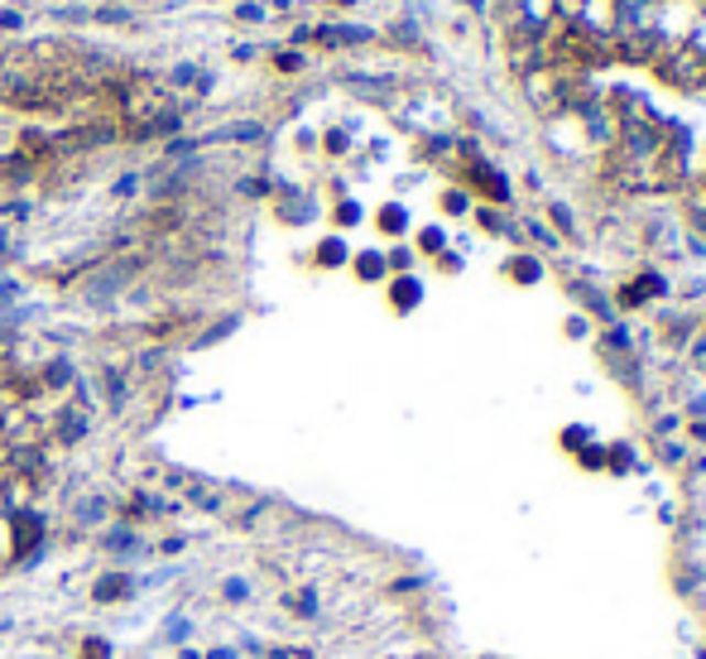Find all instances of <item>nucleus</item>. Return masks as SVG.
Wrapping results in <instances>:
<instances>
[{"label":"nucleus","mask_w":706,"mask_h":659,"mask_svg":"<svg viewBox=\"0 0 706 659\" xmlns=\"http://www.w3.org/2000/svg\"><path fill=\"white\" fill-rule=\"evenodd\" d=\"M48 447H73V443H83L87 439V429H91V414L87 410H77V404L68 400L63 410H53L48 414Z\"/></svg>","instance_id":"obj_1"},{"label":"nucleus","mask_w":706,"mask_h":659,"mask_svg":"<svg viewBox=\"0 0 706 659\" xmlns=\"http://www.w3.org/2000/svg\"><path fill=\"white\" fill-rule=\"evenodd\" d=\"M97 549L101 553H116V559H126V563H135L150 553V544L140 539V525H126V520H111L106 530L97 534Z\"/></svg>","instance_id":"obj_2"},{"label":"nucleus","mask_w":706,"mask_h":659,"mask_svg":"<svg viewBox=\"0 0 706 659\" xmlns=\"http://www.w3.org/2000/svg\"><path fill=\"white\" fill-rule=\"evenodd\" d=\"M135 573L130 569H111V573H101L97 583H91V602L97 606H116V602H130L135 597Z\"/></svg>","instance_id":"obj_3"},{"label":"nucleus","mask_w":706,"mask_h":659,"mask_svg":"<svg viewBox=\"0 0 706 659\" xmlns=\"http://www.w3.org/2000/svg\"><path fill=\"white\" fill-rule=\"evenodd\" d=\"M111 516H116V506L101 491H87V496L73 500V525H77V530H97L101 534L106 525H111Z\"/></svg>","instance_id":"obj_4"},{"label":"nucleus","mask_w":706,"mask_h":659,"mask_svg":"<svg viewBox=\"0 0 706 659\" xmlns=\"http://www.w3.org/2000/svg\"><path fill=\"white\" fill-rule=\"evenodd\" d=\"M226 496H231V486H217L207 477H193V486L183 491V506L203 510V516H226Z\"/></svg>","instance_id":"obj_5"},{"label":"nucleus","mask_w":706,"mask_h":659,"mask_svg":"<svg viewBox=\"0 0 706 659\" xmlns=\"http://www.w3.org/2000/svg\"><path fill=\"white\" fill-rule=\"evenodd\" d=\"M34 380H39V395H68L77 386V366L68 357H44Z\"/></svg>","instance_id":"obj_6"},{"label":"nucleus","mask_w":706,"mask_h":659,"mask_svg":"<svg viewBox=\"0 0 706 659\" xmlns=\"http://www.w3.org/2000/svg\"><path fill=\"white\" fill-rule=\"evenodd\" d=\"M264 136H270V130L260 121H231V126L207 130V136H197V140H203V150H207V144H264Z\"/></svg>","instance_id":"obj_7"},{"label":"nucleus","mask_w":706,"mask_h":659,"mask_svg":"<svg viewBox=\"0 0 706 659\" xmlns=\"http://www.w3.org/2000/svg\"><path fill=\"white\" fill-rule=\"evenodd\" d=\"M376 30H361V24H317L313 30V44L323 48H351V44H370Z\"/></svg>","instance_id":"obj_8"},{"label":"nucleus","mask_w":706,"mask_h":659,"mask_svg":"<svg viewBox=\"0 0 706 659\" xmlns=\"http://www.w3.org/2000/svg\"><path fill=\"white\" fill-rule=\"evenodd\" d=\"M341 83L351 87L356 97H366V101H380V107H390V101H394V77H366V73H346Z\"/></svg>","instance_id":"obj_9"},{"label":"nucleus","mask_w":706,"mask_h":659,"mask_svg":"<svg viewBox=\"0 0 706 659\" xmlns=\"http://www.w3.org/2000/svg\"><path fill=\"white\" fill-rule=\"evenodd\" d=\"M236 327H241V318H236V313H226V318H217L211 327H203V333L193 337V347H197V352H203V347H217V342H221V337H231Z\"/></svg>","instance_id":"obj_10"},{"label":"nucleus","mask_w":706,"mask_h":659,"mask_svg":"<svg viewBox=\"0 0 706 659\" xmlns=\"http://www.w3.org/2000/svg\"><path fill=\"white\" fill-rule=\"evenodd\" d=\"M91 20L111 24V30H130V24H135V15H130L126 6H97V10H91Z\"/></svg>","instance_id":"obj_11"},{"label":"nucleus","mask_w":706,"mask_h":659,"mask_svg":"<svg viewBox=\"0 0 706 659\" xmlns=\"http://www.w3.org/2000/svg\"><path fill=\"white\" fill-rule=\"evenodd\" d=\"M384 256H376V250H366V256H356V274H361V280H384Z\"/></svg>","instance_id":"obj_12"},{"label":"nucleus","mask_w":706,"mask_h":659,"mask_svg":"<svg viewBox=\"0 0 706 659\" xmlns=\"http://www.w3.org/2000/svg\"><path fill=\"white\" fill-rule=\"evenodd\" d=\"M236 193H241V197H270L274 183L260 179V174H241V179H236Z\"/></svg>","instance_id":"obj_13"},{"label":"nucleus","mask_w":706,"mask_h":659,"mask_svg":"<svg viewBox=\"0 0 706 659\" xmlns=\"http://www.w3.org/2000/svg\"><path fill=\"white\" fill-rule=\"evenodd\" d=\"M111 640H101V636H83V645H77V659H111Z\"/></svg>","instance_id":"obj_14"},{"label":"nucleus","mask_w":706,"mask_h":659,"mask_svg":"<svg viewBox=\"0 0 706 659\" xmlns=\"http://www.w3.org/2000/svg\"><path fill=\"white\" fill-rule=\"evenodd\" d=\"M188 640H193V622H188V616H173L169 630H164V645H178V650H183Z\"/></svg>","instance_id":"obj_15"},{"label":"nucleus","mask_w":706,"mask_h":659,"mask_svg":"<svg viewBox=\"0 0 706 659\" xmlns=\"http://www.w3.org/2000/svg\"><path fill=\"white\" fill-rule=\"evenodd\" d=\"M221 602L246 606L250 602V583H246V577H226V583H221Z\"/></svg>","instance_id":"obj_16"},{"label":"nucleus","mask_w":706,"mask_h":659,"mask_svg":"<svg viewBox=\"0 0 706 659\" xmlns=\"http://www.w3.org/2000/svg\"><path fill=\"white\" fill-rule=\"evenodd\" d=\"M346 260V246H341V236H327L323 246H317V266H341Z\"/></svg>","instance_id":"obj_17"},{"label":"nucleus","mask_w":706,"mask_h":659,"mask_svg":"<svg viewBox=\"0 0 706 659\" xmlns=\"http://www.w3.org/2000/svg\"><path fill=\"white\" fill-rule=\"evenodd\" d=\"M390 294H394V309H414V303H419V284L414 280H394Z\"/></svg>","instance_id":"obj_18"},{"label":"nucleus","mask_w":706,"mask_h":659,"mask_svg":"<svg viewBox=\"0 0 706 659\" xmlns=\"http://www.w3.org/2000/svg\"><path fill=\"white\" fill-rule=\"evenodd\" d=\"M303 63H308V58H303L298 48H279V54H274V73H303Z\"/></svg>","instance_id":"obj_19"},{"label":"nucleus","mask_w":706,"mask_h":659,"mask_svg":"<svg viewBox=\"0 0 706 659\" xmlns=\"http://www.w3.org/2000/svg\"><path fill=\"white\" fill-rule=\"evenodd\" d=\"M48 15H53V20H63V24H87V20H91V10H87V6H53Z\"/></svg>","instance_id":"obj_20"},{"label":"nucleus","mask_w":706,"mask_h":659,"mask_svg":"<svg viewBox=\"0 0 706 659\" xmlns=\"http://www.w3.org/2000/svg\"><path fill=\"white\" fill-rule=\"evenodd\" d=\"M183 549H188V539H183V534H164V539H159V544H154L150 553H159V559H178Z\"/></svg>","instance_id":"obj_21"},{"label":"nucleus","mask_w":706,"mask_h":659,"mask_svg":"<svg viewBox=\"0 0 706 659\" xmlns=\"http://www.w3.org/2000/svg\"><path fill=\"white\" fill-rule=\"evenodd\" d=\"M390 39H394V44H419V20H414V15L399 20L394 30H390Z\"/></svg>","instance_id":"obj_22"},{"label":"nucleus","mask_w":706,"mask_h":659,"mask_svg":"<svg viewBox=\"0 0 706 659\" xmlns=\"http://www.w3.org/2000/svg\"><path fill=\"white\" fill-rule=\"evenodd\" d=\"M140 179H144V174H121V179L111 183V197H135V193H140Z\"/></svg>","instance_id":"obj_23"},{"label":"nucleus","mask_w":706,"mask_h":659,"mask_svg":"<svg viewBox=\"0 0 706 659\" xmlns=\"http://www.w3.org/2000/svg\"><path fill=\"white\" fill-rule=\"evenodd\" d=\"M20 294H24L20 280H6V274H0V309H15Z\"/></svg>","instance_id":"obj_24"},{"label":"nucleus","mask_w":706,"mask_h":659,"mask_svg":"<svg viewBox=\"0 0 706 659\" xmlns=\"http://www.w3.org/2000/svg\"><path fill=\"white\" fill-rule=\"evenodd\" d=\"M380 227H384V231H404V207H394V203L384 207V213H380Z\"/></svg>","instance_id":"obj_25"},{"label":"nucleus","mask_w":706,"mask_h":659,"mask_svg":"<svg viewBox=\"0 0 706 659\" xmlns=\"http://www.w3.org/2000/svg\"><path fill=\"white\" fill-rule=\"evenodd\" d=\"M15 256H20L15 231H10V227H0V260H15Z\"/></svg>","instance_id":"obj_26"},{"label":"nucleus","mask_w":706,"mask_h":659,"mask_svg":"<svg viewBox=\"0 0 706 659\" xmlns=\"http://www.w3.org/2000/svg\"><path fill=\"white\" fill-rule=\"evenodd\" d=\"M236 20L260 24V20H264V6H256V0H246V6H236Z\"/></svg>","instance_id":"obj_27"},{"label":"nucleus","mask_w":706,"mask_h":659,"mask_svg":"<svg viewBox=\"0 0 706 659\" xmlns=\"http://www.w3.org/2000/svg\"><path fill=\"white\" fill-rule=\"evenodd\" d=\"M337 222H341V227H356V222H361V207H356V203H341V207H337Z\"/></svg>","instance_id":"obj_28"},{"label":"nucleus","mask_w":706,"mask_h":659,"mask_svg":"<svg viewBox=\"0 0 706 659\" xmlns=\"http://www.w3.org/2000/svg\"><path fill=\"white\" fill-rule=\"evenodd\" d=\"M20 24H24V20H20V10H0V34H15Z\"/></svg>","instance_id":"obj_29"},{"label":"nucleus","mask_w":706,"mask_h":659,"mask_svg":"<svg viewBox=\"0 0 706 659\" xmlns=\"http://www.w3.org/2000/svg\"><path fill=\"white\" fill-rule=\"evenodd\" d=\"M203 659H241V650H231V645H217V650H203Z\"/></svg>","instance_id":"obj_30"},{"label":"nucleus","mask_w":706,"mask_h":659,"mask_svg":"<svg viewBox=\"0 0 706 659\" xmlns=\"http://www.w3.org/2000/svg\"><path fill=\"white\" fill-rule=\"evenodd\" d=\"M443 207H447V213H466V193H447Z\"/></svg>","instance_id":"obj_31"},{"label":"nucleus","mask_w":706,"mask_h":659,"mask_svg":"<svg viewBox=\"0 0 706 659\" xmlns=\"http://www.w3.org/2000/svg\"><path fill=\"white\" fill-rule=\"evenodd\" d=\"M231 58H236V63H250V58H256V44H236Z\"/></svg>","instance_id":"obj_32"},{"label":"nucleus","mask_w":706,"mask_h":659,"mask_svg":"<svg viewBox=\"0 0 706 659\" xmlns=\"http://www.w3.org/2000/svg\"><path fill=\"white\" fill-rule=\"evenodd\" d=\"M327 150H332V154L346 150V130H332V136H327Z\"/></svg>","instance_id":"obj_33"},{"label":"nucleus","mask_w":706,"mask_h":659,"mask_svg":"<svg viewBox=\"0 0 706 659\" xmlns=\"http://www.w3.org/2000/svg\"><path fill=\"white\" fill-rule=\"evenodd\" d=\"M178 659H203V650H188V645H183V650H178Z\"/></svg>","instance_id":"obj_34"},{"label":"nucleus","mask_w":706,"mask_h":659,"mask_svg":"<svg viewBox=\"0 0 706 659\" xmlns=\"http://www.w3.org/2000/svg\"><path fill=\"white\" fill-rule=\"evenodd\" d=\"M337 6H356V0H337Z\"/></svg>","instance_id":"obj_35"}]
</instances>
